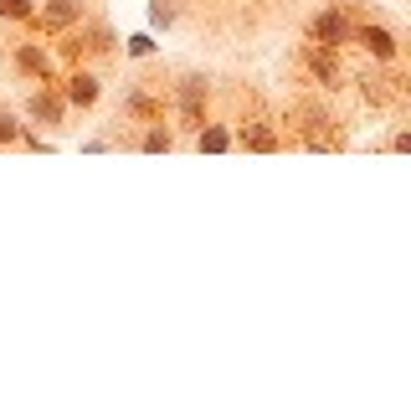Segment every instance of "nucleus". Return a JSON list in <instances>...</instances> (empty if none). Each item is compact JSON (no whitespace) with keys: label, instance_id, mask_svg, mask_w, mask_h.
<instances>
[{"label":"nucleus","instance_id":"1","mask_svg":"<svg viewBox=\"0 0 411 411\" xmlns=\"http://www.w3.org/2000/svg\"><path fill=\"white\" fill-rule=\"evenodd\" d=\"M77 16H82V0H52V6L41 11V26H67Z\"/></svg>","mask_w":411,"mask_h":411},{"label":"nucleus","instance_id":"2","mask_svg":"<svg viewBox=\"0 0 411 411\" xmlns=\"http://www.w3.org/2000/svg\"><path fill=\"white\" fill-rule=\"evenodd\" d=\"M344 31H350V26H344V16H334V11H324V16L314 21V36H319V41H339Z\"/></svg>","mask_w":411,"mask_h":411},{"label":"nucleus","instance_id":"3","mask_svg":"<svg viewBox=\"0 0 411 411\" xmlns=\"http://www.w3.org/2000/svg\"><path fill=\"white\" fill-rule=\"evenodd\" d=\"M180 103H185V119L196 124V119H201V77H185V93H180Z\"/></svg>","mask_w":411,"mask_h":411},{"label":"nucleus","instance_id":"4","mask_svg":"<svg viewBox=\"0 0 411 411\" xmlns=\"http://www.w3.org/2000/svg\"><path fill=\"white\" fill-rule=\"evenodd\" d=\"M360 41H365V47H371L376 57H391V52H396V47H391V36L376 31V26H365V31H360Z\"/></svg>","mask_w":411,"mask_h":411},{"label":"nucleus","instance_id":"5","mask_svg":"<svg viewBox=\"0 0 411 411\" xmlns=\"http://www.w3.org/2000/svg\"><path fill=\"white\" fill-rule=\"evenodd\" d=\"M67 98H72V103H93V98H98V82H93V77H72Z\"/></svg>","mask_w":411,"mask_h":411},{"label":"nucleus","instance_id":"6","mask_svg":"<svg viewBox=\"0 0 411 411\" xmlns=\"http://www.w3.org/2000/svg\"><path fill=\"white\" fill-rule=\"evenodd\" d=\"M21 72H31V77H47V57H41L36 47L21 52Z\"/></svg>","mask_w":411,"mask_h":411},{"label":"nucleus","instance_id":"7","mask_svg":"<svg viewBox=\"0 0 411 411\" xmlns=\"http://www.w3.org/2000/svg\"><path fill=\"white\" fill-rule=\"evenodd\" d=\"M31 114H36V119H47V124H57L62 103H57V98H41V93H36V98H31Z\"/></svg>","mask_w":411,"mask_h":411},{"label":"nucleus","instance_id":"8","mask_svg":"<svg viewBox=\"0 0 411 411\" xmlns=\"http://www.w3.org/2000/svg\"><path fill=\"white\" fill-rule=\"evenodd\" d=\"M242 139H247L252 149H273V144H278V139L268 134V128H247V134H242Z\"/></svg>","mask_w":411,"mask_h":411},{"label":"nucleus","instance_id":"9","mask_svg":"<svg viewBox=\"0 0 411 411\" xmlns=\"http://www.w3.org/2000/svg\"><path fill=\"white\" fill-rule=\"evenodd\" d=\"M0 16H31V0H0Z\"/></svg>","mask_w":411,"mask_h":411},{"label":"nucleus","instance_id":"10","mask_svg":"<svg viewBox=\"0 0 411 411\" xmlns=\"http://www.w3.org/2000/svg\"><path fill=\"white\" fill-rule=\"evenodd\" d=\"M16 134H21V128H16V119L6 114V108H0V144H11Z\"/></svg>","mask_w":411,"mask_h":411}]
</instances>
